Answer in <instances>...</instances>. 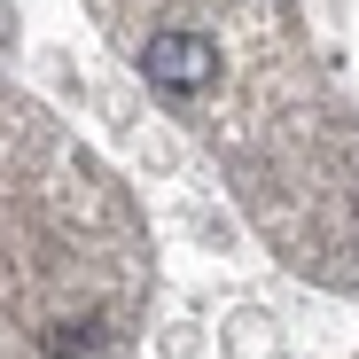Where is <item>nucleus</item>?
I'll return each instance as SVG.
<instances>
[{
  "label": "nucleus",
  "instance_id": "obj_1",
  "mask_svg": "<svg viewBox=\"0 0 359 359\" xmlns=\"http://www.w3.org/2000/svg\"><path fill=\"white\" fill-rule=\"evenodd\" d=\"M141 71H149V86H164V94H203V86L219 79V47H211L203 32H156V39L141 47Z\"/></svg>",
  "mask_w": 359,
  "mask_h": 359
}]
</instances>
